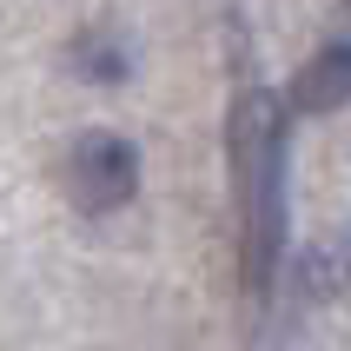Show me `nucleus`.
<instances>
[{"label": "nucleus", "instance_id": "nucleus-1", "mask_svg": "<svg viewBox=\"0 0 351 351\" xmlns=\"http://www.w3.org/2000/svg\"><path fill=\"white\" fill-rule=\"evenodd\" d=\"M232 193H239V265L252 292H272L285 252V99L265 86L232 106Z\"/></svg>", "mask_w": 351, "mask_h": 351}, {"label": "nucleus", "instance_id": "nucleus-2", "mask_svg": "<svg viewBox=\"0 0 351 351\" xmlns=\"http://www.w3.org/2000/svg\"><path fill=\"white\" fill-rule=\"evenodd\" d=\"M139 193V153L133 139L106 133V126H93V133H80L73 146H66V199H73L80 213H119V206H133Z\"/></svg>", "mask_w": 351, "mask_h": 351}, {"label": "nucleus", "instance_id": "nucleus-3", "mask_svg": "<svg viewBox=\"0 0 351 351\" xmlns=\"http://www.w3.org/2000/svg\"><path fill=\"white\" fill-rule=\"evenodd\" d=\"M285 106H292V113H338V106H351V40L318 47V53L298 66L292 86H285Z\"/></svg>", "mask_w": 351, "mask_h": 351}, {"label": "nucleus", "instance_id": "nucleus-4", "mask_svg": "<svg viewBox=\"0 0 351 351\" xmlns=\"http://www.w3.org/2000/svg\"><path fill=\"white\" fill-rule=\"evenodd\" d=\"M292 285H298V298H345L351 292V226L318 232L312 245L298 252Z\"/></svg>", "mask_w": 351, "mask_h": 351}, {"label": "nucleus", "instance_id": "nucleus-5", "mask_svg": "<svg viewBox=\"0 0 351 351\" xmlns=\"http://www.w3.org/2000/svg\"><path fill=\"white\" fill-rule=\"evenodd\" d=\"M126 66H133V40L119 34V27H86V34H73V73L80 80H99V86H113V80H126Z\"/></svg>", "mask_w": 351, "mask_h": 351}]
</instances>
